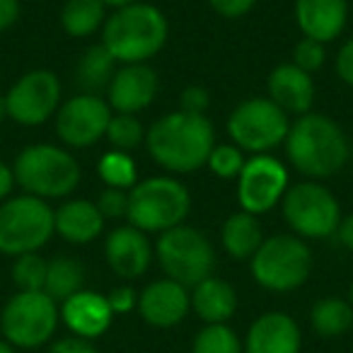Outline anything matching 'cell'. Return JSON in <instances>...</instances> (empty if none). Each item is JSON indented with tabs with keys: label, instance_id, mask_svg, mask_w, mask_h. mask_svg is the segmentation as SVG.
Here are the masks:
<instances>
[{
	"label": "cell",
	"instance_id": "obj_28",
	"mask_svg": "<svg viewBox=\"0 0 353 353\" xmlns=\"http://www.w3.org/2000/svg\"><path fill=\"white\" fill-rule=\"evenodd\" d=\"M102 0H65L61 10V27L68 37H90L104 27L107 15H104Z\"/></svg>",
	"mask_w": 353,
	"mask_h": 353
},
{
	"label": "cell",
	"instance_id": "obj_33",
	"mask_svg": "<svg viewBox=\"0 0 353 353\" xmlns=\"http://www.w3.org/2000/svg\"><path fill=\"white\" fill-rule=\"evenodd\" d=\"M245 162V155H242V150L237 145H216L206 165L221 179H237Z\"/></svg>",
	"mask_w": 353,
	"mask_h": 353
},
{
	"label": "cell",
	"instance_id": "obj_19",
	"mask_svg": "<svg viewBox=\"0 0 353 353\" xmlns=\"http://www.w3.org/2000/svg\"><path fill=\"white\" fill-rule=\"evenodd\" d=\"M117 314L109 307L107 295L94 293V290H80L61 303V322L68 327L73 336L94 341L109 327H112Z\"/></svg>",
	"mask_w": 353,
	"mask_h": 353
},
{
	"label": "cell",
	"instance_id": "obj_38",
	"mask_svg": "<svg viewBox=\"0 0 353 353\" xmlns=\"http://www.w3.org/2000/svg\"><path fill=\"white\" fill-rule=\"evenodd\" d=\"M208 6L221 17L237 20V17H245L256 6V0H208Z\"/></svg>",
	"mask_w": 353,
	"mask_h": 353
},
{
	"label": "cell",
	"instance_id": "obj_35",
	"mask_svg": "<svg viewBox=\"0 0 353 353\" xmlns=\"http://www.w3.org/2000/svg\"><path fill=\"white\" fill-rule=\"evenodd\" d=\"M94 203H97L104 221H107V218L109 221H117V218H123L128 213V192L107 187L99 194V199Z\"/></svg>",
	"mask_w": 353,
	"mask_h": 353
},
{
	"label": "cell",
	"instance_id": "obj_21",
	"mask_svg": "<svg viewBox=\"0 0 353 353\" xmlns=\"http://www.w3.org/2000/svg\"><path fill=\"white\" fill-rule=\"evenodd\" d=\"M295 20L307 39H336L348 22V0H295Z\"/></svg>",
	"mask_w": 353,
	"mask_h": 353
},
{
	"label": "cell",
	"instance_id": "obj_6",
	"mask_svg": "<svg viewBox=\"0 0 353 353\" xmlns=\"http://www.w3.org/2000/svg\"><path fill=\"white\" fill-rule=\"evenodd\" d=\"M61 305L44 290H17L0 312V336L10 346L34 351L56 336Z\"/></svg>",
	"mask_w": 353,
	"mask_h": 353
},
{
	"label": "cell",
	"instance_id": "obj_44",
	"mask_svg": "<svg viewBox=\"0 0 353 353\" xmlns=\"http://www.w3.org/2000/svg\"><path fill=\"white\" fill-rule=\"evenodd\" d=\"M107 8H114V10H119V8H126V6H133V3H141V0H102Z\"/></svg>",
	"mask_w": 353,
	"mask_h": 353
},
{
	"label": "cell",
	"instance_id": "obj_30",
	"mask_svg": "<svg viewBox=\"0 0 353 353\" xmlns=\"http://www.w3.org/2000/svg\"><path fill=\"white\" fill-rule=\"evenodd\" d=\"M192 353H245V346L228 324H203L192 341Z\"/></svg>",
	"mask_w": 353,
	"mask_h": 353
},
{
	"label": "cell",
	"instance_id": "obj_7",
	"mask_svg": "<svg viewBox=\"0 0 353 353\" xmlns=\"http://www.w3.org/2000/svg\"><path fill=\"white\" fill-rule=\"evenodd\" d=\"M252 279L271 293H290L307 283L312 274V252L298 235H274L261 242L252 256Z\"/></svg>",
	"mask_w": 353,
	"mask_h": 353
},
{
	"label": "cell",
	"instance_id": "obj_2",
	"mask_svg": "<svg viewBox=\"0 0 353 353\" xmlns=\"http://www.w3.org/2000/svg\"><path fill=\"white\" fill-rule=\"evenodd\" d=\"M285 155L300 174L327 179L341 172L351 160V143L343 128L324 114H303L290 123L285 136Z\"/></svg>",
	"mask_w": 353,
	"mask_h": 353
},
{
	"label": "cell",
	"instance_id": "obj_22",
	"mask_svg": "<svg viewBox=\"0 0 353 353\" xmlns=\"http://www.w3.org/2000/svg\"><path fill=\"white\" fill-rule=\"evenodd\" d=\"M54 228L70 245H88L102 235L104 218L94 201L73 199V201H65L59 211H54Z\"/></svg>",
	"mask_w": 353,
	"mask_h": 353
},
{
	"label": "cell",
	"instance_id": "obj_13",
	"mask_svg": "<svg viewBox=\"0 0 353 353\" xmlns=\"http://www.w3.org/2000/svg\"><path fill=\"white\" fill-rule=\"evenodd\" d=\"M288 170L269 152L254 155L245 162L237 176V201L252 216L269 213L288 192Z\"/></svg>",
	"mask_w": 353,
	"mask_h": 353
},
{
	"label": "cell",
	"instance_id": "obj_32",
	"mask_svg": "<svg viewBox=\"0 0 353 353\" xmlns=\"http://www.w3.org/2000/svg\"><path fill=\"white\" fill-rule=\"evenodd\" d=\"M46 269H49V261H46L44 256H39V252L15 256V264H12V283H15L17 290H44Z\"/></svg>",
	"mask_w": 353,
	"mask_h": 353
},
{
	"label": "cell",
	"instance_id": "obj_26",
	"mask_svg": "<svg viewBox=\"0 0 353 353\" xmlns=\"http://www.w3.org/2000/svg\"><path fill=\"white\" fill-rule=\"evenodd\" d=\"M114 73H117V59L104 49V44H94L78 61L75 83L83 88L85 94H97L99 90L109 88Z\"/></svg>",
	"mask_w": 353,
	"mask_h": 353
},
{
	"label": "cell",
	"instance_id": "obj_34",
	"mask_svg": "<svg viewBox=\"0 0 353 353\" xmlns=\"http://www.w3.org/2000/svg\"><path fill=\"white\" fill-rule=\"evenodd\" d=\"M324 59H327L324 44L322 41L307 39V37H303L293 49V65H298L300 70H305V73H310V75L322 68Z\"/></svg>",
	"mask_w": 353,
	"mask_h": 353
},
{
	"label": "cell",
	"instance_id": "obj_45",
	"mask_svg": "<svg viewBox=\"0 0 353 353\" xmlns=\"http://www.w3.org/2000/svg\"><path fill=\"white\" fill-rule=\"evenodd\" d=\"M0 353H15V346H10L3 336H0Z\"/></svg>",
	"mask_w": 353,
	"mask_h": 353
},
{
	"label": "cell",
	"instance_id": "obj_3",
	"mask_svg": "<svg viewBox=\"0 0 353 353\" xmlns=\"http://www.w3.org/2000/svg\"><path fill=\"white\" fill-rule=\"evenodd\" d=\"M167 34L170 27L162 10L150 3H133L107 17L102 27V44L117 63H145L165 46Z\"/></svg>",
	"mask_w": 353,
	"mask_h": 353
},
{
	"label": "cell",
	"instance_id": "obj_14",
	"mask_svg": "<svg viewBox=\"0 0 353 353\" xmlns=\"http://www.w3.org/2000/svg\"><path fill=\"white\" fill-rule=\"evenodd\" d=\"M112 107L99 94H75L56 112V133L68 148H90L107 136Z\"/></svg>",
	"mask_w": 353,
	"mask_h": 353
},
{
	"label": "cell",
	"instance_id": "obj_43",
	"mask_svg": "<svg viewBox=\"0 0 353 353\" xmlns=\"http://www.w3.org/2000/svg\"><path fill=\"white\" fill-rule=\"evenodd\" d=\"M336 235H339V242H341L348 252H353V213L341 218V225H339Z\"/></svg>",
	"mask_w": 353,
	"mask_h": 353
},
{
	"label": "cell",
	"instance_id": "obj_23",
	"mask_svg": "<svg viewBox=\"0 0 353 353\" xmlns=\"http://www.w3.org/2000/svg\"><path fill=\"white\" fill-rule=\"evenodd\" d=\"M192 310L203 324H228L237 310V290L225 279L208 276L192 288Z\"/></svg>",
	"mask_w": 353,
	"mask_h": 353
},
{
	"label": "cell",
	"instance_id": "obj_12",
	"mask_svg": "<svg viewBox=\"0 0 353 353\" xmlns=\"http://www.w3.org/2000/svg\"><path fill=\"white\" fill-rule=\"evenodd\" d=\"M8 117L22 126H39L56 117L61 107V80L54 70L37 68L25 73L6 94Z\"/></svg>",
	"mask_w": 353,
	"mask_h": 353
},
{
	"label": "cell",
	"instance_id": "obj_24",
	"mask_svg": "<svg viewBox=\"0 0 353 353\" xmlns=\"http://www.w3.org/2000/svg\"><path fill=\"white\" fill-rule=\"evenodd\" d=\"M221 242H223V250L232 259H240V261L252 259L254 252L261 247V242H264L256 216H252L247 211L232 213L221 228Z\"/></svg>",
	"mask_w": 353,
	"mask_h": 353
},
{
	"label": "cell",
	"instance_id": "obj_15",
	"mask_svg": "<svg viewBox=\"0 0 353 353\" xmlns=\"http://www.w3.org/2000/svg\"><path fill=\"white\" fill-rule=\"evenodd\" d=\"M138 314L155 329H172L182 324L192 310V293L187 285L172 279H157L138 293Z\"/></svg>",
	"mask_w": 353,
	"mask_h": 353
},
{
	"label": "cell",
	"instance_id": "obj_42",
	"mask_svg": "<svg viewBox=\"0 0 353 353\" xmlns=\"http://www.w3.org/2000/svg\"><path fill=\"white\" fill-rule=\"evenodd\" d=\"M12 187H15V172H12V167H8L6 162H0V203L8 201Z\"/></svg>",
	"mask_w": 353,
	"mask_h": 353
},
{
	"label": "cell",
	"instance_id": "obj_27",
	"mask_svg": "<svg viewBox=\"0 0 353 353\" xmlns=\"http://www.w3.org/2000/svg\"><path fill=\"white\" fill-rule=\"evenodd\" d=\"M85 285V269L73 256H56L49 261L46 269V285L44 293L51 295L56 303H63L70 295L80 293Z\"/></svg>",
	"mask_w": 353,
	"mask_h": 353
},
{
	"label": "cell",
	"instance_id": "obj_36",
	"mask_svg": "<svg viewBox=\"0 0 353 353\" xmlns=\"http://www.w3.org/2000/svg\"><path fill=\"white\" fill-rule=\"evenodd\" d=\"M107 300H109V307H112L114 314H128L136 310L138 293L131 288V285H119V288H114L112 293L107 295Z\"/></svg>",
	"mask_w": 353,
	"mask_h": 353
},
{
	"label": "cell",
	"instance_id": "obj_17",
	"mask_svg": "<svg viewBox=\"0 0 353 353\" xmlns=\"http://www.w3.org/2000/svg\"><path fill=\"white\" fill-rule=\"evenodd\" d=\"M104 256L107 264L119 279L133 281L150 269L152 245L148 242L145 232L133 225H119L104 240Z\"/></svg>",
	"mask_w": 353,
	"mask_h": 353
},
{
	"label": "cell",
	"instance_id": "obj_40",
	"mask_svg": "<svg viewBox=\"0 0 353 353\" xmlns=\"http://www.w3.org/2000/svg\"><path fill=\"white\" fill-rule=\"evenodd\" d=\"M336 75L343 80V83L353 88V37L341 46V49H339V54H336Z\"/></svg>",
	"mask_w": 353,
	"mask_h": 353
},
{
	"label": "cell",
	"instance_id": "obj_41",
	"mask_svg": "<svg viewBox=\"0 0 353 353\" xmlns=\"http://www.w3.org/2000/svg\"><path fill=\"white\" fill-rule=\"evenodd\" d=\"M20 17V0H0V32L10 30Z\"/></svg>",
	"mask_w": 353,
	"mask_h": 353
},
{
	"label": "cell",
	"instance_id": "obj_9",
	"mask_svg": "<svg viewBox=\"0 0 353 353\" xmlns=\"http://www.w3.org/2000/svg\"><path fill=\"white\" fill-rule=\"evenodd\" d=\"M160 269L165 279L194 288L203 279L213 276L216 269V250L201 230L189 225H176L160 232L155 247Z\"/></svg>",
	"mask_w": 353,
	"mask_h": 353
},
{
	"label": "cell",
	"instance_id": "obj_48",
	"mask_svg": "<svg viewBox=\"0 0 353 353\" xmlns=\"http://www.w3.org/2000/svg\"><path fill=\"white\" fill-rule=\"evenodd\" d=\"M351 162H353V143H351Z\"/></svg>",
	"mask_w": 353,
	"mask_h": 353
},
{
	"label": "cell",
	"instance_id": "obj_10",
	"mask_svg": "<svg viewBox=\"0 0 353 353\" xmlns=\"http://www.w3.org/2000/svg\"><path fill=\"white\" fill-rule=\"evenodd\" d=\"M281 203L288 228L303 240L332 237L341 225V206L336 196L317 182H300L288 187Z\"/></svg>",
	"mask_w": 353,
	"mask_h": 353
},
{
	"label": "cell",
	"instance_id": "obj_20",
	"mask_svg": "<svg viewBox=\"0 0 353 353\" xmlns=\"http://www.w3.org/2000/svg\"><path fill=\"white\" fill-rule=\"evenodd\" d=\"M266 90H269V99L285 114H295L303 117L312 109L314 102V83L312 75L300 70L293 63H281L269 73L266 80Z\"/></svg>",
	"mask_w": 353,
	"mask_h": 353
},
{
	"label": "cell",
	"instance_id": "obj_8",
	"mask_svg": "<svg viewBox=\"0 0 353 353\" xmlns=\"http://www.w3.org/2000/svg\"><path fill=\"white\" fill-rule=\"evenodd\" d=\"M54 232V208L44 199L22 194L0 203V254L22 256L39 252Z\"/></svg>",
	"mask_w": 353,
	"mask_h": 353
},
{
	"label": "cell",
	"instance_id": "obj_25",
	"mask_svg": "<svg viewBox=\"0 0 353 353\" xmlns=\"http://www.w3.org/2000/svg\"><path fill=\"white\" fill-rule=\"evenodd\" d=\"M310 324L322 339H339L353 329V307L346 298L327 295L319 298L310 310Z\"/></svg>",
	"mask_w": 353,
	"mask_h": 353
},
{
	"label": "cell",
	"instance_id": "obj_1",
	"mask_svg": "<svg viewBox=\"0 0 353 353\" xmlns=\"http://www.w3.org/2000/svg\"><path fill=\"white\" fill-rule=\"evenodd\" d=\"M150 157L167 172L189 174L208 162L216 148V131L206 114L170 112L145 133Z\"/></svg>",
	"mask_w": 353,
	"mask_h": 353
},
{
	"label": "cell",
	"instance_id": "obj_47",
	"mask_svg": "<svg viewBox=\"0 0 353 353\" xmlns=\"http://www.w3.org/2000/svg\"><path fill=\"white\" fill-rule=\"evenodd\" d=\"M348 303H351V307H353V281H351V288H348Z\"/></svg>",
	"mask_w": 353,
	"mask_h": 353
},
{
	"label": "cell",
	"instance_id": "obj_11",
	"mask_svg": "<svg viewBox=\"0 0 353 353\" xmlns=\"http://www.w3.org/2000/svg\"><path fill=\"white\" fill-rule=\"evenodd\" d=\"M290 131V117L269 97H252L237 104L228 117V136L240 150L264 155L285 143Z\"/></svg>",
	"mask_w": 353,
	"mask_h": 353
},
{
	"label": "cell",
	"instance_id": "obj_16",
	"mask_svg": "<svg viewBox=\"0 0 353 353\" xmlns=\"http://www.w3.org/2000/svg\"><path fill=\"white\" fill-rule=\"evenodd\" d=\"M242 346H245V353H300L303 332L288 312L271 310V312L259 314L250 324Z\"/></svg>",
	"mask_w": 353,
	"mask_h": 353
},
{
	"label": "cell",
	"instance_id": "obj_5",
	"mask_svg": "<svg viewBox=\"0 0 353 353\" xmlns=\"http://www.w3.org/2000/svg\"><path fill=\"white\" fill-rule=\"evenodd\" d=\"M192 208V196L174 176H150L128 192V225L141 232H165L182 225Z\"/></svg>",
	"mask_w": 353,
	"mask_h": 353
},
{
	"label": "cell",
	"instance_id": "obj_29",
	"mask_svg": "<svg viewBox=\"0 0 353 353\" xmlns=\"http://www.w3.org/2000/svg\"><path fill=\"white\" fill-rule=\"evenodd\" d=\"M97 172L102 176V182L112 189H123V192H131L136 187L138 179V170L136 162L128 152L121 150H109L99 157L97 162Z\"/></svg>",
	"mask_w": 353,
	"mask_h": 353
},
{
	"label": "cell",
	"instance_id": "obj_39",
	"mask_svg": "<svg viewBox=\"0 0 353 353\" xmlns=\"http://www.w3.org/2000/svg\"><path fill=\"white\" fill-rule=\"evenodd\" d=\"M46 353H97V348H94V343L88 341V339H80V336H73V334H70V336L51 341V346Z\"/></svg>",
	"mask_w": 353,
	"mask_h": 353
},
{
	"label": "cell",
	"instance_id": "obj_46",
	"mask_svg": "<svg viewBox=\"0 0 353 353\" xmlns=\"http://www.w3.org/2000/svg\"><path fill=\"white\" fill-rule=\"evenodd\" d=\"M8 117V107H6V94H0V121Z\"/></svg>",
	"mask_w": 353,
	"mask_h": 353
},
{
	"label": "cell",
	"instance_id": "obj_31",
	"mask_svg": "<svg viewBox=\"0 0 353 353\" xmlns=\"http://www.w3.org/2000/svg\"><path fill=\"white\" fill-rule=\"evenodd\" d=\"M145 138V128L136 119V114H112L107 126V141L112 143L114 150L128 152L141 145Z\"/></svg>",
	"mask_w": 353,
	"mask_h": 353
},
{
	"label": "cell",
	"instance_id": "obj_4",
	"mask_svg": "<svg viewBox=\"0 0 353 353\" xmlns=\"http://www.w3.org/2000/svg\"><path fill=\"white\" fill-rule=\"evenodd\" d=\"M15 184L25 189V194L37 199H63L78 189L80 165L68 150L51 143H34L27 145L17 155Z\"/></svg>",
	"mask_w": 353,
	"mask_h": 353
},
{
	"label": "cell",
	"instance_id": "obj_37",
	"mask_svg": "<svg viewBox=\"0 0 353 353\" xmlns=\"http://www.w3.org/2000/svg\"><path fill=\"white\" fill-rule=\"evenodd\" d=\"M211 97H208L206 88H199V85H189L182 92V112L187 114H206Z\"/></svg>",
	"mask_w": 353,
	"mask_h": 353
},
{
	"label": "cell",
	"instance_id": "obj_18",
	"mask_svg": "<svg viewBox=\"0 0 353 353\" xmlns=\"http://www.w3.org/2000/svg\"><path fill=\"white\" fill-rule=\"evenodd\" d=\"M157 75L150 65L131 63L123 65L114 73L109 83V107L117 114H138L145 107H150L157 94Z\"/></svg>",
	"mask_w": 353,
	"mask_h": 353
}]
</instances>
